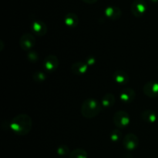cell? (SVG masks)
Masks as SVG:
<instances>
[{"label":"cell","mask_w":158,"mask_h":158,"mask_svg":"<svg viewBox=\"0 0 158 158\" xmlns=\"http://www.w3.org/2000/svg\"><path fill=\"white\" fill-rule=\"evenodd\" d=\"M32 126V122L31 117L27 114H21L12 119L10 128L16 135L24 136L30 132Z\"/></svg>","instance_id":"6da1fadb"},{"label":"cell","mask_w":158,"mask_h":158,"mask_svg":"<svg viewBox=\"0 0 158 158\" xmlns=\"http://www.w3.org/2000/svg\"><path fill=\"white\" fill-rule=\"evenodd\" d=\"M102 109L101 103L94 98H88L81 106V114L86 118H94L100 113Z\"/></svg>","instance_id":"7a4b0ae2"},{"label":"cell","mask_w":158,"mask_h":158,"mask_svg":"<svg viewBox=\"0 0 158 158\" xmlns=\"http://www.w3.org/2000/svg\"><path fill=\"white\" fill-rule=\"evenodd\" d=\"M148 10V4L144 0H134L131 6V13L135 17L143 16Z\"/></svg>","instance_id":"3957f363"},{"label":"cell","mask_w":158,"mask_h":158,"mask_svg":"<svg viewBox=\"0 0 158 158\" xmlns=\"http://www.w3.org/2000/svg\"><path fill=\"white\" fill-rule=\"evenodd\" d=\"M131 118L129 114L123 110L117 111L114 116V123L117 128L123 129L129 125Z\"/></svg>","instance_id":"277c9868"},{"label":"cell","mask_w":158,"mask_h":158,"mask_svg":"<svg viewBox=\"0 0 158 158\" xmlns=\"http://www.w3.org/2000/svg\"><path fill=\"white\" fill-rule=\"evenodd\" d=\"M138 137L134 134H128L123 139V146L127 151H134L138 147Z\"/></svg>","instance_id":"5b68a950"},{"label":"cell","mask_w":158,"mask_h":158,"mask_svg":"<svg viewBox=\"0 0 158 158\" xmlns=\"http://www.w3.org/2000/svg\"><path fill=\"white\" fill-rule=\"evenodd\" d=\"M35 44V38L30 33H25L20 37L19 46L24 50H30Z\"/></svg>","instance_id":"8992f818"},{"label":"cell","mask_w":158,"mask_h":158,"mask_svg":"<svg viewBox=\"0 0 158 158\" xmlns=\"http://www.w3.org/2000/svg\"><path fill=\"white\" fill-rule=\"evenodd\" d=\"M143 92L147 97L156 98L158 97V82L150 81L143 86Z\"/></svg>","instance_id":"52a82bcc"},{"label":"cell","mask_w":158,"mask_h":158,"mask_svg":"<svg viewBox=\"0 0 158 158\" xmlns=\"http://www.w3.org/2000/svg\"><path fill=\"white\" fill-rule=\"evenodd\" d=\"M45 69L49 73H52L58 68L59 60L56 56L48 55L43 63Z\"/></svg>","instance_id":"ba28073f"},{"label":"cell","mask_w":158,"mask_h":158,"mask_svg":"<svg viewBox=\"0 0 158 158\" xmlns=\"http://www.w3.org/2000/svg\"><path fill=\"white\" fill-rule=\"evenodd\" d=\"M30 28L32 32L39 36H43L47 32V26L45 24V23L40 20H35L32 22L31 23Z\"/></svg>","instance_id":"9c48e42d"},{"label":"cell","mask_w":158,"mask_h":158,"mask_svg":"<svg viewBox=\"0 0 158 158\" xmlns=\"http://www.w3.org/2000/svg\"><path fill=\"white\" fill-rule=\"evenodd\" d=\"M104 15L107 19L111 20H117L121 17V9L117 6H110L105 9Z\"/></svg>","instance_id":"30bf717a"},{"label":"cell","mask_w":158,"mask_h":158,"mask_svg":"<svg viewBox=\"0 0 158 158\" xmlns=\"http://www.w3.org/2000/svg\"><path fill=\"white\" fill-rule=\"evenodd\" d=\"M136 97V93L131 88H125L120 92V99L123 103L126 104L131 103Z\"/></svg>","instance_id":"8fae6325"},{"label":"cell","mask_w":158,"mask_h":158,"mask_svg":"<svg viewBox=\"0 0 158 158\" xmlns=\"http://www.w3.org/2000/svg\"><path fill=\"white\" fill-rule=\"evenodd\" d=\"M113 79L116 83L123 86L126 85L129 82V76L126 72L123 70H117L113 74Z\"/></svg>","instance_id":"7c38bea8"},{"label":"cell","mask_w":158,"mask_h":158,"mask_svg":"<svg viewBox=\"0 0 158 158\" xmlns=\"http://www.w3.org/2000/svg\"><path fill=\"white\" fill-rule=\"evenodd\" d=\"M88 65L83 61L76 62L71 66V71L76 75H83L87 72Z\"/></svg>","instance_id":"4fadbf2b"},{"label":"cell","mask_w":158,"mask_h":158,"mask_svg":"<svg viewBox=\"0 0 158 158\" xmlns=\"http://www.w3.org/2000/svg\"><path fill=\"white\" fill-rule=\"evenodd\" d=\"M64 23L69 28L77 27L79 23V18L77 14L73 12H69L64 17Z\"/></svg>","instance_id":"5bb4252c"},{"label":"cell","mask_w":158,"mask_h":158,"mask_svg":"<svg viewBox=\"0 0 158 158\" xmlns=\"http://www.w3.org/2000/svg\"><path fill=\"white\" fill-rule=\"evenodd\" d=\"M141 118L146 123H154L157 121V117L155 113L151 110H146L141 114Z\"/></svg>","instance_id":"9a60e30c"},{"label":"cell","mask_w":158,"mask_h":158,"mask_svg":"<svg viewBox=\"0 0 158 158\" xmlns=\"http://www.w3.org/2000/svg\"><path fill=\"white\" fill-rule=\"evenodd\" d=\"M100 103H101L102 106H103L105 108L111 107L115 103V97H114V95L113 94L108 93V94H105L103 96Z\"/></svg>","instance_id":"2e32d148"},{"label":"cell","mask_w":158,"mask_h":158,"mask_svg":"<svg viewBox=\"0 0 158 158\" xmlns=\"http://www.w3.org/2000/svg\"><path fill=\"white\" fill-rule=\"evenodd\" d=\"M69 158H87L88 155L86 151L80 148H77L69 154Z\"/></svg>","instance_id":"e0dca14e"},{"label":"cell","mask_w":158,"mask_h":158,"mask_svg":"<svg viewBox=\"0 0 158 158\" xmlns=\"http://www.w3.org/2000/svg\"><path fill=\"white\" fill-rule=\"evenodd\" d=\"M122 137V133L119 129H115L110 133V140L112 141L117 142L121 139Z\"/></svg>","instance_id":"ac0fdd59"},{"label":"cell","mask_w":158,"mask_h":158,"mask_svg":"<svg viewBox=\"0 0 158 158\" xmlns=\"http://www.w3.org/2000/svg\"><path fill=\"white\" fill-rule=\"evenodd\" d=\"M56 152L58 154V155L60 156H66L68 154H70L69 153V149L67 146L66 145H61V146L59 147L56 150Z\"/></svg>","instance_id":"d6986e66"},{"label":"cell","mask_w":158,"mask_h":158,"mask_svg":"<svg viewBox=\"0 0 158 158\" xmlns=\"http://www.w3.org/2000/svg\"><path fill=\"white\" fill-rule=\"evenodd\" d=\"M33 79L35 81L38 82L44 81V80H46V75H45L44 73L43 72H36L34 73Z\"/></svg>","instance_id":"ffe728a7"},{"label":"cell","mask_w":158,"mask_h":158,"mask_svg":"<svg viewBox=\"0 0 158 158\" xmlns=\"http://www.w3.org/2000/svg\"><path fill=\"white\" fill-rule=\"evenodd\" d=\"M28 55H29V57H30L29 60H31V61L34 62L35 60H38V55L36 53H35V52H29Z\"/></svg>","instance_id":"44dd1931"},{"label":"cell","mask_w":158,"mask_h":158,"mask_svg":"<svg viewBox=\"0 0 158 158\" xmlns=\"http://www.w3.org/2000/svg\"><path fill=\"white\" fill-rule=\"evenodd\" d=\"M83 2L86 3V4H94V3L97 2L98 0H82Z\"/></svg>","instance_id":"7402d4cb"},{"label":"cell","mask_w":158,"mask_h":158,"mask_svg":"<svg viewBox=\"0 0 158 158\" xmlns=\"http://www.w3.org/2000/svg\"><path fill=\"white\" fill-rule=\"evenodd\" d=\"M150 1L153 3H157L158 2V0H150Z\"/></svg>","instance_id":"603a6c76"}]
</instances>
